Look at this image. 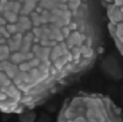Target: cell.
<instances>
[{
    "instance_id": "6da1fadb",
    "label": "cell",
    "mask_w": 123,
    "mask_h": 122,
    "mask_svg": "<svg viewBox=\"0 0 123 122\" xmlns=\"http://www.w3.org/2000/svg\"><path fill=\"white\" fill-rule=\"evenodd\" d=\"M101 0H0V112L41 105L103 51Z\"/></svg>"
},
{
    "instance_id": "7a4b0ae2",
    "label": "cell",
    "mask_w": 123,
    "mask_h": 122,
    "mask_svg": "<svg viewBox=\"0 0 123 122\" xmlns=\"http://www.w3.org/2000/svg\"><path fill=\"white\" fill-rule=\"evenodd\" d=\"M58 121H122V112L106 96L79 95L64 104L58 115Z\"/></svg>"
},
{
    "instance_id": "3957f363",
    "label": "cell",
    "mask_w": 123,
    "mask_h": 122,
    "mask_svg": "<svg viewBox=\"0 0 123 122\" xmlns=\"http://www.w3.org/2000/svg\"><path fill=\"white\" fill-rule=\"evenodd\" d=\"M106 9L108 30L120 54L123 44V0H101Z\"/></svg>"
},
{
    "instance_id": "277c9868",
    "label": "cell",
    "mask_w": 123,
    "mask_h": 122,
    "mask_svg": "<svg viewBox=\"0 0 123 122\" xmlns=\"http://www.w3.org/2000/svg\"><path fill=\"white\" fill-rule=\"evenodd\" d=\"M103 71L107 77L112 78L114 80H119L122 78V67L119 59H116L114 57L108 56L103 60V64H102Z\"/></svg>"
},
{
    "instance_id": "5b68a950",
    "label": "cell",
    "mask_w": 123,
    "mask_h": 122,
    "mask_svg": "<svg viewBox=\"0 0 123 122\" xmlns=\"http://www.w3.org/2000/svg\"><path fill=\"white\" fill-rule=\"evenodd\" d=\"M36 113L34 111H32L31 109L24 110V111L18 113V120L22 122H33L36 120Z\"/></svg>"
}]
</instances>
